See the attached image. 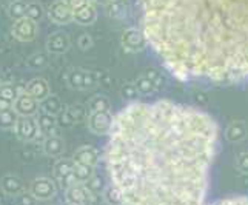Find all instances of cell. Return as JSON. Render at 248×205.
<instances>
[{"instance_id": "cell-13", "label": "cell", "mask_w": 248, "mask_h": 205, "mask_svg": "<svg viewBox=\"0 0 248 205\" xmlns=\"http://www.w3.org/2000/svg\"><path fill=\"white\" fill-rule=\"evenodd\" d=\"M19 95L20 93H19V88H17V85H14V83H2L0 85V99L14 104V102L17 100V97H19Z\"/></svg>"}, {"instance_id": "cell-17", "label": "cell", "mask_w": 248, "mask_h": 205, "mask_svg": "<svg viewBox=\"0 0 248 205\" xmlns=\"http://www.w3.org/2000/svg\"><path fill=\"white\" fill-rule=\"evenodd\" d=\"M42 16H44V8H42L40 3H28V8H27V17L34 22H39L42 19Z\"/></svg>"}, {"instance_id": "cell-1", "label": "cell", "mask_w": 248, "mask_h": 205, "mask_svg": "<svg viewBox=\"0 0 248 205\" xmlns=\"http://www.w3.org/2000/svg\"><path fill=\"white\" fill-rule=\"evenodd\" d=\"M217 125L170 100L138 102L113 117L105 150L109 191L122 205H203Z\"/></svg>"}, {"instance_id": "cell-24", "label": "cell", "mask_w": 248, "mask_h": 205, "mask_svg": "<svg viewBox=\"0 0 248 205\" xmlns=\"http://www.w3.org/2000/svg\"><path fill=\"white\" fill-rule=\"evenodd\" d=\"M68 164L66 162H59V164L56 165V176L57 177H63V174H66L68 173Z\"/></svg>"}, {"instance_id": "cell-11", "label": "cell", "mask_w": 248, "mask_h": 205, "mask_svg": "<svg viewBox=\"0 0 248 205\" xmlns=\"http://www.w3.org/2000/svg\"><path fill=\"white\" fill-rule=\"evenodd\" d=\"M27 8L28 5L23 0H13L10 6H8V14H10V17L14 22L20 20L23 17H27Z\"/></svg>"}, {"instance_id": "cell-15", "label": "cell", "mask_w": 248, "mask_h": 205, "mask_svg": "<svg viewBox=\"0 0 248 205\" xmlns=\"http://www.w3.org/2000/svg\"><path fill=\"white\" fill-rule=\"evenodd\" d=\"M36 121H37L40 133H44V134L49 133L54 128V125H56V121H54L53 114H48V113H45V111L42 114H39V117L36 119Z\"/></svg>"}, {"instance_id": "cell-18", "label": "cell", "mask_w": 248, "mask_h": 205, "mask_svg": "<svg viewBox=\"0 0 248 205\" xmlns=\"http://www.w3.org/2000/svg\"><path fill=\"white\" fill-rule=\"evenodd\" d=\"M44 148L46 155H57L62 150V142L57 138H48L44 143Z\"/></svg>"}, {"instance_id": "cell-20", "label": "cell", "mask_w": 248, "mask_h": 205, "mask_svg": "<svg viewBox=\"0 0 248 205\" xmlns=\"http://www.w3.org/2000/svg\"><path fill=\"white\" fill-rule=\"evenodd\" d=\"M111 121H113V119H107V121H104L100 114H94L93 119H91V125H93L94 130H97V131L99 130L108 131L109 130V125H111Z\"/></svg>"}, {"instance_id": "cell-2", "label": "cell", "mask_w": 248, "mask_h": 205, "mask_svg": "<svg viewBox=\"0 0 248 205\" xmlns=\"http://www.w3.org/2000/svg\"><path fill=\"white\" fill-rule=\"evenodd\" d=\"M145 40L176 78L248 80V0H139Z\"/></svg>"}, {"instance_id": "cell-12", "label": "cell", "mask_w": 248, "mask_h": 205, "mask_svg": "<svg viewBox=\"0 0 248 205\" xmlns=\"http://www.w3.org/2000/svg\"><path fill=\"white\" fill-rule=\"evenodd\" d=\"M94 19H96V10L93 8V5H87V6H83L82 10L79 11H76L74 13V20L76 22H79L82 25H87V23H91Z\"/></svg>"}, {"instance_id": "cell-6", "label": "cell", "mask_w": 248, "mask_h": 205, "mask_svg": "<svg viewBox=\"0 0 248 205\" xmlns=\"http://www.w3.org/2000/svg\"><path fill=\"white\" fill-rule=\"evenodd\" d=\"M14 111L19 116H34L37 113L39 110V102L31 97L30 95H27V93H20L19 97H17V100L14 102Z\"/></svg>"}, {"instance_id": "cell-16", "label": "cell", "mask_w": 248, "mask_h": 205, "mask_svg": "<svg viewBox=\"0 0 248 205\" xmlns=\"http://www.w3.org/2000/svg\"><path fill=\"white\" fill-rule=\"evenodd\" d=\"M42 108H44V111L48 114H56L57 111L61 110V102L54 96H48L45 100H42Z\"/></svg>"}, {"instance_id": "cell-3", "label": "cell", "mask_w": 248, "mask_h": 205, "mask_svg": "<svg viewBox=\"0 0 248 205\" xmlns=\"http://www.w3.org/2000/svg\"><path fill=\"white\" fill-rule=\"evenodd\" d=\"M14 133L16 136L23 142H30L34 141L39 136L40 130L36 119H32V116H19L17 119V124L14 126Z\"/></svg>"}, {"instance_id": "cell-19", "label": "cell", "mask_w": 248, "mask_h": 205, "mask_svg": "<svg viewBox=\"0 0 248 205\" xmlns=\"http://www.w3.org/2000/svg\"><path fill=\"white\" fill-rule=\"evenodd\" d=\"M27 65L32 70H37V68H42L46 65V56L42 54V53H37V54H32L31 57H28L27 61Z\"/></svg>"}, {"instance_id": "cell-22", "label": "cell", "mask_w": 248, "mask_h": 205, "mask_svg": "<svg viewBox=\"0 0 248 205\" xmlns=\"http://www.w3.org/2000/svg\"><path fill=\"white\" fill-rule=\"evenodd\" d=\"M37 199L34 198V196L31 193H27V191H23L20 193L19 196H17V204L19 205H34V202H36Z\"/></svg>"}, {"instance_id": "cell-8", "label": "cell", "mask_w": 248, "mask_h": 205, "mask_svg": "<svg viewBox=\"0 0 248 205\" xmlns=\"http://www.w3.org/2000/svg\"><path fill=\"white\" fill-rule=\"evenodd\" d=\"M25 93L30 95L31 97H34L37 102H42L45 100L48 96H49V87L45 79H40V78H36L32 79L27 83V87H25Z\"/></svg>"}, {"instance_id": "cell-4", "label": "cell", "mask_w": 248, "mask_h": 205, "mask_svg": "<svg viewBox=\"0 0 248 205\" xmlns=\"http://www.w3.org/2000/svg\"><path fill=\"white\" fill-rule=\"evenodd\" d=\"M13 36L20 42H30L37 36V22H34L28 17H23L20 20L13 23Z\"/></svg>"}, {"instance_id": "cell-25", "label": "cell", "mask_w": 248, "mask_h": 205, "mask_svg": "<svg viewBox=\"0 0 248 205\" xmlns=\"http://www.w3.org/2000/svg\"><path fill=\"white\" fill-rule=\"evenodd\" d=\"M13 107H14V104H11V102L0 99V113H5V111H10V110H13Z\"/></svg>"}, {"instance_id": "cell-14", "label": "cell", "mask_w": 248, "mask_h": 205, "mask_svg": "<svg viewBox=\"0 0 248 205\" xmlns=\"http://www.w3.org/2000/svg\"><path fill=\"white\" fill-rule=\"evenodd\" d=\"M17 119H19V114L16 113L14 108L5 111V113H0V130H14Z\"/></svg>"}, {"instance_id": "cell-26", "label": "cell", "mask_w": 248, "mask_h": 205, "mask_svg": "<svg viewBox=\"0 0 248 205\" xmlns=\"http://www.w3.org/2000/svg\"><path fill=\"white\" fill-rule=\"evenodd\" d=\"M0 85H2V83H0Z\"/></svg>"}, {"instance_id": "cell-7", "label": "cell", "mask_w": 248, "mask_h": 205, "mask_svg": "<svg viewBox=\"0 0 248 205\" xmlns=\"http://www.w3.org/2000/svg\"><path fill=\"white\" fill-rule=\"evenodd\" d=\"M56 189H54V184L49 181L46 177H39L36 179L32 184H31V189H30V193L34 196L36 199L39 201H46L49 199L51 196L54 194Z\"/></svg>"}, {"instance_id": "cell-21", "label": "cell", "mask_w": 248, "mask_h": 205, "mask_svg": "<svg viewBox=\"0 0 248 205\" xmlns=\"http://www.w3.org/2000/svg\"><path fill=\"white\" fill-rule=\"evenodd\" d=\"M213 205H248V199L247 198H227V199H220L217 202H215Z\"/></svg>"}, {"instance_id": "cell-5", "label": "cell", "mask_w": 248, "mask_h": 205, "mask_svg": "<svg viewBox=\"0 0 248 205\" xmlns=\"http://www.w3.org/2000/svg\"><path fill=\"white\" fill-rule=\"evenodd\" d=\"M48 17L54 23H68L74 20V11L70 8L65 0H56L48 8Z\"/></svg>"}, {"instance_id": "cell-9", "label": "cell", "mask_w": 248, "mask_h": 205, "mask_svg": "<svg viewBox=\"0 0 248 205\" xmlns=\"http://www.w3.org/2000/svg\"><path fill=\"white\" fill-rule=\"evenodd\" d=\"M0 189L8 196H19L20 193H23V181L19 176L6 174L0 181Z\"/></svg>"}, {"instance_id": "cell-23", "label": "cell", "mask_w": 248, "mask_h": 205, "mask_svg": "<svg viewBox=\"0 0 248 205\" xmlns=\"http://www.w3.org/2000/svg\"><path fill=\"white\" fill-rule=\"evenodd\" d=\"M65 2L70 5L71 10L76 13V11H79L82 10L83 6H87L88 5V0H65Z\"/></svg>"}, {"instance_id": "cell-10", "label": "cell", "mask_w": 248, "mask_h": 205, "mask_svg": "<svg viewBox=\"0 0 248 205\" xmlns=\"http://www.w3.org/2000/svg\"><path fill=\"white\" fill-rule=\"evenodd\" d=\"M68 45H70V42H68L66 34H63V32L51 34L46 40V49L49 53H54V54H61L63 51H66Z\"/></svg>"}]
</instances>
